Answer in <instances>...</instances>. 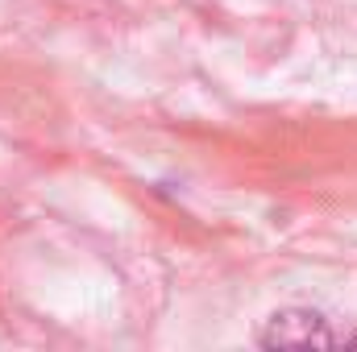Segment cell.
I'll use <instances>...</instances> for the list:
<instances>
[{
	"label": "cell",
	"mask_w": 357,
	"mask_h": 352,
	"mask_svg": "<svg viewBox=\"0 0 357 352\" xmlns=\"http://www.w3.org/2000/svg\"><path fill=\"white\" fill-rule=\"evenodd\" d=\"M262 344L266 349H328V344H337V336L328 332L324 315H316V311H278V315H270Z\"/></svg>",
	"instance_id": "obj_1"
}]
</instances>
